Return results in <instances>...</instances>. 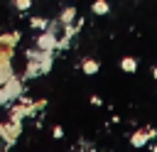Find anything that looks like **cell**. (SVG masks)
<instances>
[{"label": "cell", "instance_id": "1", "mask_svg": "<svg viewBox=\"0 0 157 152\" xmlns=\"http://www.w3.org/2000/svg\"><path fill=\"white\" fill-rule=\"evenodd\" d=\"M0 135L5 137V142H12V140L20 135V123L12 120V125H0Z\"/></svg>", "mask_w": 157, "mask_h": 152}, {"label": "cell", "instance_id": "2", "mask_svg": "<svg viewBox=\"0 0 157 152\" xmlns=\"http://www.w3.org/2000/svg\"><path fill=\"white\" fill-rule=\"evenodd\" d=\"M37 44H39L42 51H47V49H52V47L56 44V39H54V34H42V37L37 39Z\"/></svg>", "mask_w": 157, "mask_h": 152}, {"label": "cell", "instance_id": "3", "mask_svg": "<svg viewBox=\"0 0 157 152\" xmlns=\"http://www.w3.org/2000/svg\"><path fill=\"white\" fill-rule=\"evenodd\" d=\"M147 137H150V130H137V132L132 135V140H130V142H132L135 147H142V145L147 142Z\"/></svg>", "mask_w": 157, "mask_h": 152}, {"label": "cell", "instance_id": "4", "mask_svg": "<svg viewBox=\"0 0 157 152\" xmlns=\"http://www.w3.org/2000/svg\"><path fill=\"white\" fill-rule=\"evenodd\" d=\"M120 69H123V71H130V74H132V71L137 69V61H135V59H130V56H125V59L120 61Z\"/></svg>", "mask_w": 157, "mask_h": 152}, {"label": "cell", "instance_id": "5", "mask_svg": "<svg viewBox=\"0 0 157 152\" xmlns=\"http://www.w3.org/2000/svg\"><path fill=\"white\" fill-rule=\"evenodd\" d=\"M93 12H96V15H105V12H108V2H105V0H96V2H93Z\"/></svg>", "mask_w": 157, "mask_h": 152}, {"label": "cell", "instance_id": "6", "mask_svg": "<svg viewBox=\"0 0 157 152\" xmlns=\"http://www.w3.org/2000/svg\"><path fill=\"white\" fill-rule=\"evenodd\" d=\"M74 15H76V10H74V7H66V10L61 12V22H64V25H69V22L74 20Z\"/></svg>", "mask_w": 157, "mask_h": 152}, {"label": "cell", "instance_id": "7", "mask_svg": "<svg viewBox=\"0 0 157 152\" xmlns=\"http://www.w3.org/2000/svg\"><path fill=\"white\" fill-rule=\"evenodd\" d=\"M83 71H86V74H96V71H98V64H96L93 59H86V61H83Z\"/></svg>", "mask_w": 157, "mask_h": 152}, {"label": "cell", "instance_id": "8", "mask_svg": "<svg viewBox=\"0 0 157 152\" xmlns=\"http://www.w3.org/2000/svg\"><path fill=\"white\" fill-rule=\"evenodd\" d=\"M15 5H17V10H27L29 7V0H15Z\"/></svg>", "mask_w": 157, "mask_h": 152}, {"label": "cell", "instance_id": "9", "mask_svg": "<svg viewBox=\"0 0 157 152\" xmlns=\"http://www.w3.org/2000/svg\"><path fill=\"white\" fill-rule=\"evenodd\" d=\"M152 76H155V78H157V66H155V69H152Z\"/></svg>", "mask_w": 157, "mask_h": 152}]
</instances>
